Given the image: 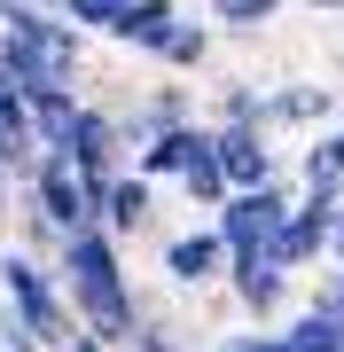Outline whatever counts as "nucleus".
<instances>
[{"label":"nucleus","instance_id":"obj_1","mask_svg":"<svg viewBox=\"0 0 344 352\" xmlns=\"http://www.w3.org/2000/svg\"><path fill=\"white\" fill-rule=\"evenodd\" d=\"M55 274H63V298L78 329H94L102 344H133L141 337V305H133V282H126V258H117V235L110 227H78L55 251Z\"/></svg>","mask_w":344,"mask_h":352},{"label":"nucleus","instance_id":"obj_2","mask_svg":"<svg viewBox=\"0 0 344 352\" xmlns=\"http://www.w3.org/2000/svg\"><path fill=\"white\" fill-rule=\"evenodd\" d=\"M0 305L16 314V329H24L32 344H71L78 337V314L63 298V274H55V258H32L24 243L16 251H0Z\"/></svg>","mask_w":344,"mask_h":352},{"label":"nucleus","instance_id":"obj_3","mask_svg":"<svg viewBox=\"0 0 344 352\" xmlns=\"http://www.w3.org/2000/svg\"><path fill=\"white\" fill-rule=\"evenodd\" d=\"M102 188L110 180H87L71 157H55V149H39V164L24 173V204H39L63 235H78V227H102Z\"/></svg>","mask_w":344,"mask_h":352},{"label":"nucleus","instance_id":"obj_4","mask_svg":"<svg viewBox=\"0 0 344 352\" xmlns=\"http://www.w3.org/2000/svg\"><path fill=\"white\" fill-rule=\"evenodd\" d=\"M290 212H297V188H290V180H258V188H235L227 204H219L211 227H219V243H227V258H235V251H266Z\"/></svg>","mask_w":344,"mask_h":352},{"label":"nucleus","instance_id":"obj_5","mask_svg":"<svg viewBox=\"0 0 344 352\" xmlns=\"http://www.w3.org/2000/svg\"><path fill=\"white\" fill-rule=\"evenodd\" d=\"M47 149H55V157H71L87 180H117V173H126V157H133V149H126V133H117V110H94V102H78Z\"/></svg>","mask_w":344,"mask_h":352},{"label":"nucleus","instance_id":"obj_6","mask_svg":"<svg viewBox=\"0 0 344 352\" xmlns=\"http://www.w3.org/2000/svg\"><path fill=\"white\" fill-rule=\"evenodd\" d=\"M290 282H297V274H290L274 251H235V258H227V289H235V305H242L258 329L290 305Z\"/></svg>","mask_w":344,"mask_h":352},{"label":"nucleus","instance_id":"obj_7","mask_svg":"<svg viewBox=\"0 0 344 352\" xmlns=\"http://www.w3.org/2000/svg\"><path fill=\"white\" fill-rule=\"evenodd\" d=\"M165 282H172V289H211V282H227V243H219L211 219L165 243Z\"/></svg>","mask_w":344,"mask_h":352},{"label":"nucleus","instance_id":"obj_8","mask_svg":"<svg viewBox=\"0 0 344 352\" xmlns=\"http://www.w3.org/2000/svg\"><path fill=\"white\" fill-rule=\"evenodd\" d=\"M329 212H336V204H313V196H297V212L282 219V235L266 243V251H274L282 266H290V274H313V266L329 258Z\"/></svg>","mask_w":344,"mask_h":352},{"label":"nucleus","instance_id":"obj_9","mask_svg":"<svg viewBox=\"0 0 344 352\" xmlns=\"http://www.w3.org/2000/svg\"><path fill=\"white\" fill-rule=\"evenodd\" d=\"M329 118H336V94L321 78H282V87H266V133H313Z\"/></svg>","mask_w":344,"mask_h":352},{"label":"nucleus","instance_id":"obj_10","mask_svg":"<svg viewBox=\"0 0 344 352\" xmlns=\"http://www.w3.org/2000/svg\"><path fill=\"white\" fill-rule=\"evenodd\" d=\"M211 141H219V164H227L235 188L282 180V157H274V133H266V126H211Z\"/></svg>","mask_w":344,"mask_h":352},{"label":"nucleus","instance_id":"obj_11","mask_svg":"<svg viewBox=\"0 0 344 352\" xmlns=\"http://www.w3.org/2000/svg\"><path fill=\"white\" fill-rule=\"evenodd\" d=\"M172 32H180V0H126L102 39H117V47H133V55H149V63H157Z\"/></svg>","mask_w":344,"mask_h":352},{"label":"nucleus","instance_id":"obj_12","mask_svg":"<svg viewBox=\"0 0 344 352\" xmlns=\"http://www.w3.org/2000/svg\"><path fill=\"white\" fill-rule=\"evenodd\" d=\"M149 219H157V180L126 164V173H117L110 188H102V227H110L117 243H133V235H141Z\"/></svg>","mask_w":344,"mask_h":352},{"label":"nucleus","instance_id":"obj_13","mask_svg":"<svg viewBox=\"0 0 344 352\" xmlns=\"http://www.w3.org/2000/svg\"><path fill=\"white\" fill-rule=\"evenodd\" d=\"M0 157H8V173L24 180L39 164V133H32V94L16 87L8 71H0Z\"/></svg>","mask_w":344,"mask_h":352},{"label":"nucleus","instance_id":"obj_14","mask_svg":"<svg viewBox=\"0 0 344 352\" xmlns=\"http://www.w3.org/2000/svg\"><path fill=\"white\" fill-rule=\"evenodd\" d=\"M196 118V102H188V87H149L133 102V110H117V133H126V149H141L149 133H165V126H188Z\"/></svg>","mask_w":344,"mask_h":352},{"label":"nucleus","instance_id":"obj_15","mask_svg":"<svg viewBox=\"0 0 344 352\" xmlns=\"http://www.w3.org/2000/svg\"><path fill=\"white\" fill-rule=\"evenodd\" d=\"M204 141H211L204 118H188V126H165V133H149V141L133 149V173H149V180H180V164L204 149Z\"/></svg>","mask_w":344,"mask_h":352},{"label":"nucleus","instance_id":"obj_16","mask_svg":"<svg viewBox=\"0 0 344 352\" xmlns=\"http://www.w3.org/2000/svg\"><path fill=\"white\" fill-rule=\"evenodd\" d=\"M297 196H313V204H344V149H336V133L306 141V157H297Z\"/></svg>","mask_w":344,"mask_h":352},{"label":"nucleus","instance_id":"obj_17","mask_svg":"<svg viewBox=\"0 0 344 352\" xmlns=\"http://www.w3.org/2000/svg\"><path fill=\"white\" fill-rule=\"evenodd\" d=\"M180 196L196 204V212H219V204L235 196V180H227V164H219V141H204V149H196L188 164H180V180H172Z\"/></svg>","mask_w":344,"mask_h":352},{"label":"nucleus","instance_id":"obj_18","mask_svg":"<svg viewBox=\"0 0 344 352\" xmlns=\"http://www.w3.org/2000/svg\"><path fill=\"white\" fill-rule=\"evenodd\" d=\"M211 126H266V87H251V78H227L211 102Z\"/></svg>","mask_w":344,"mask_h":352},{"label":"nucleus","instance_id":"obj_19","mask_svg":"<svg viewBox=\"0 0 344 352\" xmlns=\"http://www.w3.org/2000/svg\"><path fill=\"white\" fill-rule=\"evenodd\" d=\"M282 344H290V352H344V321H329V314L306 305V314L282 321Z\"/></svg>","mask_w":344,"mask_h":352},{"label":"nucleus","instance_id":"obj_20","mask_svg":"<svg viewBox=\"0 0 344 352\" xmlns=\"http://www.w3.org/2000/svg\"><path fill=\"white\" fill-rule=\"evenodd\" d=\"M165 71H204L211 63V24H196V16H180V32L165 39V55H157Z\"/></svg>","mask_w":344,"mask_h":352},{"label":"nucleus","instance_id":"obj_21","mask_svg":"<svg viewBox=\"0 0 344 352\" xmlns=\"http://www.w3.org/2000/svg\"><path fill=\"white\" fill-rule=\"evenodd\" d=\"M282 16V0H211V24L219 32H266Z\"/></svg>","mask_w":344,"mask_h":352},{"label":"nucleus","instance_id":"obj_22","mask_svg":"<svg viewBox=\"0 0 344 352\" xmlns=\"http://www.w3.org/2000/svg\"><path fill=\"white\" fill-rule=\"evenodd\" d=\"M306 305H313V314H329V321H344V266L321 258V274H313V289H306Z\"/></svg>","mask_w":344,"mask_h":352},{"label":"nucleus","instance_id":"obj_23","mask_svg":"<svg viewBox=\"0 0 344 352\" xmlns=\"http://www.w3.org/2000/svg\"><path fill=\"white\" fill-rule=\"evenodd\" d=\"M24 251L32 258H55V251H63V227L39 212V204H24Z\"/></svg>","mask_w":344,"mask_h":352},{"label":"nucleus","instance_id":"obj_24","mask_svg":"<svg viewBox=\"0 0 344 352\" xmlns=\"http://www.w3.org/2000/svg\"><path fill=\"white\" fill-rule=\"evenodd\" d=\"M55 8H63L71 24H78V32H110V24H117V8H126V0H55Z\"/></svg>","mask_w":344,"mask_h":352},{"label":"nucleus","instance_id":"obj_25","mask_svg":"<svg viewBox=\"0 0 344 352\" xmlns=\"http://www.w3.org/2000/svg\"><path fill=\"white\" fill-rule=\"evenodd\" d=\"M133 352H180V344H172V329H157V321H141V337H133Z\"/></svg>","mask_w":344,"mask_h":352},{"label":"nucleus","instance_id":"obj_26","mask_svg":"<svg viewBox=\"0 0 344 352\" xmlns=\"http://www.w3.org/2000/svg\"><path fill=\"white\" fill-rule=\"evenodd\" d=\"M329 266H344V204L329 212Z\"/></svg>","mask_w":344,"mask_h":352},{"label":"nucleus","instance_id":"obj_27","mask_svg":"<svg viewBox=\"0 0 344 352\" xmlns=\"http://www.w3.org/2000/svg\"><path fill=\"white\" fill-rule=\"evenodd\" d=\"M55 352H117V344H102L94 329H78V337H71V344H55Z\"/></svg>","mask_w":344,"mask_h":352},{"label":"nucleus","instance_id":"obj_28","mask_svg":"<svg viewBox=\"0 0 344 352\" xmlns=\"http://www.w3.org/2000/svg\"><path fill=\"white\" fill-rule=\"evenodd\" d=\"M0 212H16V173H8V157H0Z\"/></svg>","mask_w":344,"mask_h":352},{"label":"nucleus","instance_id":"obj_29","mask_svg":"<svg viewBox=\"0 0 344 352\" xmlns=\"http://www.w3.org/2000/svg\"><path fill=\"white\" fill-rule=\"evenodd\" d=\"M219 352H258V329H235V337L219 344Z\"/></svg>","mask_w":344,"mask_h":352},{"label":"nucleus","instance_id":"obj_30","mask_svg":"<svg viewBox=\"0 0 344 352\" xmlns=\"http://www.w3.org/2000/svg\"><path fill=\"white\" fill-rule=\"evenodd\" d=\"M258 352H290V344H282V329H258Z\"/></svg>","mask_w":344,"mask_h":352},{"label":"nucleus","instance_id":"obj_31","mask_svg":"<svg viewBox=\"0 0 344 352\" xmlns=\"http://www.w3.org/2000/svg\"><path fill=\"white\" fill-rule=\"evenodd\" d=\"M329 133H336V149H344V102H336V118H329Z\"/></svg>","mask_w":344,"mask_h":352},{"label":"nucleus","instance_id":"obj_32","mask_svg":"<svg viewBox=\"0 0 344 352\" xmlns=\"http://www.w3.org/2000/svg\"><path fill=\"white\" fill-rule=\"evenodd\" d=\"M306 8H321V16H336V8H344V0H306Z\"/></svg>","mask_w":344,"mask_h":352},{"label":"nucleus","instance_id":"obj_33","mask_svg":"<svg viewBox=\"0 0 344 352\" xmlns=\"http://www.w3.org/2000/svg\"><path fill=\"white\" fill-rule=\"evenodd\" d=\"M117 352H133V344H117Z\"/></svg>","mask_w":344,"mask_h":352},{"label":"nucleus","instance_id":"obj_34","mask_svg":"<svg viewBox=\"0 0 344 352\" xmlns=\"http://www.w3.org/2000/svg\"><path fill=\"white\" fill-rule=\"evenodd\" d=\"M47 8H55V0H47Z\"/></svg>","mask_w":344,"mask_h":352}]
</instances>
